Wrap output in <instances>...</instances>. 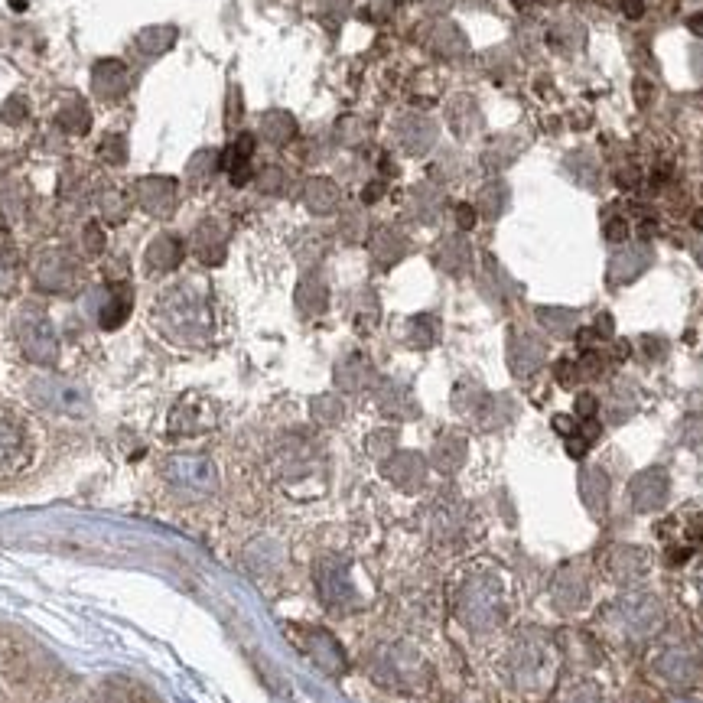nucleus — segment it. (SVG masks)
Instances as JSON below:
<instances>
[{
  "mask_svg": "<svg viewBox=\"0 0 703 703\" xmlns=\"http://www.w3.org/2000/svg\"><path fill=\"white\" fill-rule=\"evenodd\" d=\"M157 326L166 339L180 345H202L212 332V313L209 300L199 284L186 280V284L170 287L157 303Z\"/></svg>",
  "mask_w": 703,
  "mask_h": 703,
  "instance_id": "f257e3e1",
  "label": "nucleus"
},
{
  "mask_svg": "<svg viewBox=\"0 0 703 703\" xmlns=\"http://www.w3.org/2000/svg\"><path fill=\"white\" fill-rule=\"evenodd\" d=\"M14 332H17L20 352L27 355L33 365L53 368L59 362V336H56V326L46 310L27 303L14 319Z\"/></svg>",
  "mask_w": 703,
  "mask_h": 703,
  "instance_id": "f03ea898",
  "label": "nucleus"
},
{
  "mask_svg": "<svg viewBox=\"0 0 703 703\" xmlns=\"http://www.w3.org/2000/svg\"><path fill=\"white\" fill-rule=\"evenodd\" d=\"M163 479L170 482L173 489L189 492V495H209L219 489V469H215L209 456H199V453L166 456Z\"/></svg>",
  "mask_w": 703,
  "mask_h": 703,
  "instance_id": "7ed1b4c3",
  "label": "nucleus"
},
{
  "mask_svg": "<svg viewBox=\"0 0 703 703\" xmlns=\"http://www.w3.org/2000/svg\"><path fill=\"white\" fill-rule=\"evenodd\" d=\"M30 271H33L36 287L46 290V293H72V290H79V284H82V264L62 248L40 251L33 258Z\"/></svg>",
  "mask_w": 703,
  "mask_h": 703,
  "instance_id": "20e7f679",
  "label": "nucleus"
},
{
  "mask_svg": "<svg viewBox=\"0 0 703 703\" xmlns=\"http://www.w3.org/2000/svg\"><path fill=\"white\" fill-rule=\"evenodd\" d=\"M30 398L46 407V411L56 414H85L88 411V398L82 388L69 385V381H56V378H40L30 385Z\"/></svg>",
  "mask_w": 703,
  "mask_h": 703,
  "instance_id": "39448f33",
  "label": "nucleus"
},
{
  "mask_svg": "<svg viewBox=\"0 0 703 703\" xmlns=\"http://www.w3.org/2000/svg\"><path fill=\"white\" fill-rule=\"evenodd\" d=\"M134 196L140 202V209L150 212L153 219H170L180 206V186L170 176H144L134 186Z\"/></svg>",
  "mask_w": 703,
  "mask_h": 703,
  "instance_id": "423d86ee",
  "label": "nucleus"
},
{
  "mask_svg": "<svg viewBox=\"0 0 703 703\" xmlns=\"http://www.w3.org/2000/svg\"><path fill=\"white\" fill-rule=\"evenodd\" d=\"M134 310V293L127 284H111L101 290L98 306H95V323L101 329H118L127 323V316Z\"/></svg>",
  "mask_w": 703,
  "mask_h": 703,
  "instance_id": "0eeeda50",
  "label": "nucleus"
},
{
  "mask_svg": "<svg viewBox=\"0 0 703 703\" xmlns=\"http://www.w3.org/2000/svg\"><path fill=\"white\" fill-rule=\"evenodd\" d=\"M23 459H27V433L17 417L0 411V476L23 466Z\"/></svg>",
  "mask_w": 703,
  "mask_h": 703,
  "instance_id": "6e6552de",
  "label": "nucleus"
},
{
  "mask_svg": "<svg viewBox=\"0 0 703 703\" xmlns=\"http://www.w3.org/2000/svg\"><path fill=\"white\" fill-rule=\"evenodd\" d=\"M127 85H131V75L118 59H101L92 72V88L101 101H121L127 95Z\"/></svg>",
  "mask_w": 703,
  "mask_h": 703,
  "instance_id": "1a4fd4ad",
  "label": "nucleus"
},
{
  "mask_svg": "<svg viewBox=\"0 0 703 703\" xmlns=\"http://www.w3.org/2000/svg\"><path fill=\"white\" fill-rule=\"evenodd\" d=\"M183 254H186L183 241L176 238V235H170V232H163V235L153 238L150 245H147V251H144L147 271H150V274H170V271H176V267H180Z\"/></svg>",
  "mask_w": 703,
  "mask_h": 703,
  "instance_id": "9d476101",
  "label": "nucleus"
},
{
  "mask_svg": "<svg viewBox=\"0 0 703 703\" xmlns=\"http://www.w3.org/2000/svg\"><path fill=\"white\" fill-rule=\"evenodd\" d=\"M398 140L404 150L411 153H427L433 144H437V124L420 118V114H411V118H401L398 124Z\"/></svg>",
  "mask_w": 703,
  "mask_h": 703,
  "instance_id": "9b49d317",
  "label": "nucleus"
},
{
  "mask_svg": "<svg viewBox=\"0 0 703 703\" xmlns=\"http://www.w3.org/2000/svg\"><path fill=\"white\" fill-rule=\"evenodd\" d=\"M251 157H254V137L251 134H241L235 144L225 150L222 166H225V173L232 176L235 186H245L251 180Z\"/></svg>",
  "mask_w": 703,
  "mask_h": 703,
  "instance_id": "f8f14e48",
  "label": "nucleus"
},
{
  "mask_svg": "<svg viewBox=\"0 0 703 703\" xmlns=\"http://www.w3.org/2000/svg\"><path fill=\"white\" fill-rule=\"evenodd\" d=\"M303 202L310 206V212L316 215H329L332 209L339 206V186L326 180V176H316V180L306 183L303 189Z\"/></svg>",
  "mask_w": 703,
  "mask_h": 703,
  "instance_id": "ddd939ff",
  "label": "nucleus"
},
{
  "mask_svg": "<svg viewBox=\"0 0 703 703\" xmlns=\"http://www.w3.org/2000/svg\"><path fill=\"white\" fill-rule=\"evenodd\" d=\"M196 254L206 264H219L225 258V235L215 222H202L196 228Z\"/></svg>",
  "mask_w": 703,
  "mask_h": 703,
  "instance_id": "4468645a",
  "label": "nucleus"
},
{
  "mask_svg": "<svg viewBox=\"0 0 703 703\" xmlns=\"http://www.w3.org/2000/svg\"><path fill=\"white\" fill-rule=\"evenodd\" d=\"M293 134H297V124L287 111H267L261 118V137L271 144H290Z\"/></svg>",
  "mask_w": 703,
  "mask_h": 703,
  "instance_id": "2eb2a0df",
  "label": "nucleus"
},
{
  "mask_svg": "<svg viewBox=\"0 0 703 703\" xmlns=\"http://www.w3.org/2000/svg\"><path fill=\"white\" fill-rule=\"evenodd\" d=\"M310 651H313V658L323 664L326 671H342L345 668L342 648L332 642V635H326V632H313L310 635Z\"/></svg>",
  "mask_w": 703,
  "mask_h": 703,
  "instance_id": "dca6fc26",
  "label": "nucleus"
},
{
  "mask_svg": "<svg viewBox=\"0 0 703 703\" xmlns=\"http://www.w3.org/2000/svg\"><path fill=\"white\" fill-rule=\"evenodd\" d=\"M59 124H62V131H69V134H85L88 124H92V114H88V108L79 98H69L59 111Z\"/></svg>",
  "mask_w": 703,
  "mask_h": 703,
  "instance_id": "f3484780",
  "label": "nucleus"
},
{
  "mask_svg": "<svg viewBox=\"0 0 703 703\" xmlns=\"http://www.w3.org/2000/svg\"><path fill=\"white\" fill-rule=\"evenodd\" d=\"M173 40H176V30L173 27H153V30H144L137 36V49L144 56H160V53H166V49L173 46Z\"/></svg>",
  "mask_w": 703,
  "mask_h": 703,
  "instance_id": "a211bd4d",
  "label": "nucleus"
},
{
  "mask_svg": "<svg viewBox=\"0 0 703 703\" xmlns=\"http://www.w3.org/2000/svg\"><path fill=\"white\" fill-rule=\"evenodd\" d=\"M17 287V261L10 258V251H0V297L14 293Z\"/></svg>",
  "mask_w": 703,
  "mask_h": 703,
  "instance_id": "6ab92c4d",
  "label": "nucleus"
},
{
  "mask_svg": "<svg viewBox=\"0 0 703 703\" xmlns=\"http://www.w3.org/2000/svg\"><path fill=\"white\" fill-rule=\"evenodd\" d=\"M105 160H108V163H124V160H127V144H124V137H118V134L105 137Z\"/></svg>",
  "mask_w": 703,
  "mask_h": 703,
  "instance_id": "aec40b11",
  "label": "nucleus"
},
{
  "mask_svg": "<svg viewBox=\"0 0 703 703\" xmlns=\"http://www.w3.org/2000/svg\"><path fill=\"white\" fill-rule=\"evenodd\" d=\"M0 118H4L7 124L23 121V118H27V101H23L20 95H14V98H10L7 105H4V111H0Z\"/></svg>",
  "mask_w": 703,
  "mask_h": 703,
  "instance_id": "412c9836",
  "label": "nucleus"
},
{
  "mask_svg": "<svg viewBox=\"0 0 703 703\" xmlns=\"http://www.w3.org/2000/svg\"><path fill=\"white\" fill-rule=\"evenodd\" d=\"M258 186L264 189V193H280V189H284V170H277V166H267V170L261 173Z\"/></svg>",
  "mask_w": 703,
  "mask_h": 703,
  "instance_id": "4be33fe9",
  "label": "nucleus"
},
{
  "mask_svg": "<svg viewBox=\"0 0 703 703\" xmlns=\"http://www.w3.org/2000/svg\"><path fill=\"white\" fill-rule=\"evenodd\" d=\"M313 411H316V417H323L326 424H336V420L342 417L339 401H332V398H319V401L313 404Z\"/></svg>",
  "mask_w": 703,
  "mask_h": 703,
  "instance_id": "5701e85b",
  "label": "nucleus"
},
{
  "mask_svg": "<svg viewBox=\"0 0 703 703\" xmlns=\"http://www.w3.org/2000/svg\"><path fill=\"white\" fill-rule=\"evenodd\" d=\"M85 251L88 254H101V251H105V232H101L98 222H92V225L85 228Z\"/></svg>",
  "mask_w": 703,
  "mask_h": 703,
  "instance_id": "b1692460",
  "label": "nucleus"
},
{
  "mask_svg": "<svg viewBox=\"0 0 703 703\" xmlns=\"http://www.w3.org/2000/svg\"><path fill=\"white\" fill-rule=\"evenodd\" d=\"M118 202H121V196H118V193H108V199L101 202V212H105V219H108V222H121L124 215H127V209H118Z\"/></svg>",
  "mask_w": 703,
  "mask_h": 703,
  "instance_id": "393cba45",
  "label": "nucleus"
},
{
  "mask_svg": "<svg viewBox=\"0 0 703 703\" xmlns=\"http://www.w3.org/2000/svg\"><path fill=\"white\" fill-rule=\"evenodd\" d=\"M352 368H355V372H352V375H355V378H359V381H362V375H368V365H365L362 359H352ZM339 381H342V385H345V388H352V381H349V378H345V372H339Z\"/></svg>",
  "mask_w": 703,
  "mask_h": 703,
  "instance_id": "a878e982",
  "label": "nucleus"
},
{
  "mask_svg": "<svg viewBox=\"0 0 703 703\" xmlns=\"http://www.w3.org/2000/svg\"><path fill=\"white\" fill-rule=\"evenodd\" d=\"M612 241H622V238H629V225H625V222H609V232H606Z\"/></svg>",
  "mask_w": 703,
  "mask_h": 703,
  "instance_id": "bb28decb",
  "label": "nucleus"
},
{
  "mask_svg": "<svg viewBox=\"0 0 703 703\" xmlns=\"http://www.w3.org/2000/svg\"><path fill=\"white\" fill-rule=\"evenodd\" d=\"M456 219H459V225H463V228H472V222H476V212H472L469 206H459L456 209Z\"/></svg>",
  "mask_w": 703,
  "mask_h": 703,
  "instance_id": "cd10ccee",
  "label": "nucleus"
},
{
  "mask_svg": "<svg viewBox=\"0 0 703 703\" xmlns=\"http://www.w3.org/2000/svg\"><path fill=\"white\" fill-rule=\"evenodd\" d=\"M625 14H629V17H642V0H625Z\"/></svg>",
  "mask_w": 703,
  "mask_h": 703,
  "instance_id": "c85d7f7f",
  "label": "nucleus"
},
{
  "mask_svg": "<svg viewBox=\"0 0 703 703\" xmlns=\"http://www.w3.org/2000/svg\"><path fill=\"white\" fill-rule=\"evenodd\" d=\"M690 33H697V36H703V14H697V17H690Z\"/></svg>",
  "mask_w": 703,
  "mask_h": 703,
  "instance_id": "c756f323",
  "label": "nucleus"
},
{
  "mask_svg": "<svg viewBox=\"0 0 703 703\" xmlns=\"http://www.w3.org/2000/svg\"><path fill=\"white\" fill-rule=\"evenodd\" d=\"M697 225H703V212H700V215H697Z\"/></svg>",
  "mask_w": 703,
  "mask_h": 703,
  "instance_id": "7c9ffc66",
  "label": "nucleus"
}]
</instances>
